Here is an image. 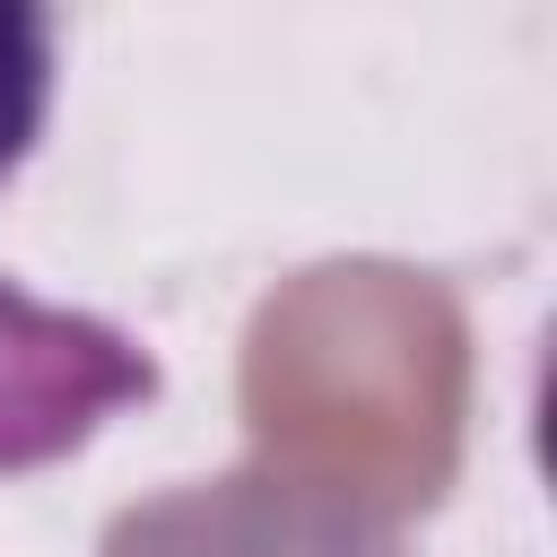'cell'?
I'll return each instance as SVG.
<instances>
[{"label": "cell", "instance_id": "6da1fadb", "mask_svg": "<svg viewBox=\"0 0 557 557\" xmlns=\"http://www.w3.org/2000/svg\"><path fill=\"white\" fill-rule=\"evenodd\" d=\"M148 392H157V357L131 331L0 287V470H35L87 444L113 409Z\"/></svg>", "mask_w": 557, "mask_h": 557}, {"label": "cell", "instance_id": "7a4b0ae2", "mask_svg": "<svg viewBox=\"0 0 557 557\" xmlns=\"http://www.w3.org/2000/svg\"><path fill=\"white\" fill-rule=\"evenodd\" d=\"M104 557H409L383 513L296 479H200L157 505H131L104 531Z\"/></svg>", "mask_w": 557, "mask_h": 557}, {"label": "cell", "instance_id": "3957f363", "mask_svg": "<svg viewBox=\"0 0 557 557\" xmlns=\"http://www.w3.org/2000/svg\"><path fill=\"white\" fill-rule=\"evenodd\" d=\"M52 104V17L44 9H0V183L26 165L35 131Z\"/></svg>", "mask_w": 557, "mask_h": 557}]
</instances>
